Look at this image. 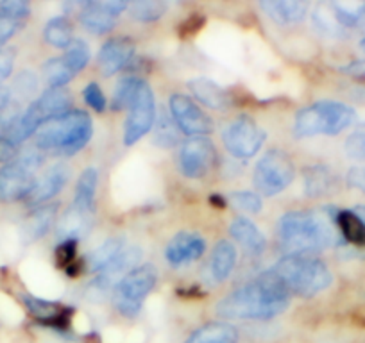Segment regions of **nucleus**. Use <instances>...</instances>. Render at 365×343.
Here are the masks:
<instances>
[{"label":"nucleus","instance_id":"1","mask_svg":"<svg viewBox=\"0 0 365 343\" xmlns=\"http://www.w3.org/2000/svg\"><path fill=\"white\" fill-rule=\"evenodd\" d=\"M290 292L272 268L231 292L217 304V313L233 320H269L289 307Z\"/></svg>","mask_w":365,"mask_h":343},{"label":"nucleus","instance_id":"2","mask_svg":"<svg viewBox=\"0 0 365 343\" xmlns=\"http://www.w3.org/2000/svg\"><path fill=\"white\" fill-rule=\"evenodd\" d=\"M335 215L290 211L279 218L278 240L285 255H315L339 241Z\"/></svg>","mask_w":365,"mask_h":343},{"label":"nucleus","instance_id":"3","mask_svg":"<svg viewBox=\"0 0 365 343\" xmlns=\"http://www.w3.org/2000/svg\"><path fill=\"white\" fill-rule=\"evenodd\" d=\"M93 134V122L90 115L79 110H70L61 117L48 120L38 129L36 149L41 152H54L73 156L79 152Z\"/></svg>","mask_w":365,"mask_h":343},{"label":"nucleus","instance_id":"4","mask_svg":"<svg viewBox=\"0 0 365 343\" xmlns=\"http://www.w3.org/2000/svg\"><path fill=\"white\" fill-rule=\"evenodd\" d=\"M290 292V295L312 299L329 288L333 275L324 261L314 255H283L272 267Z\"/></svg>","mask_w":365,"mask_h":343},{"label":"nucleus","instance_id":"5","mask_svg":"<svg viewBox=\"0 0 365 343\" xmlns=\"http://www.w3.org/2000/svg\"><path fill=\"white\" fill-rule=\"evenodd\" d=\"M356 120V111L336 100H319L304 107L294 118V134L297 138L310 136H335L346 131Z\"/></svg>","mask_w":365,"mask_h":343},{"label":"nucleus","instance_id":"6","mask_svg":"<svg viewBox=\"0 0 365 343\" xmlns=\"http://www.w3.org/2000/svg\"><path fill=\"white\" fill-rule=\"evenodd\" d=\"M43 164V152L40 149L20 150L16 159L0 168V201H26L38 181L40 167Z\"/></svg>","mask_w":365,"mask_h":343},{"label":"nucleus","instance_id":"7","mask_svg":"<svg viewBox=\"0 0 365 343\" xmlns=\"http://www.w3.org/2000/svg\"><path fill=\"white\" fill-rule=\"evenodd\" d=\"M158 283V272L153 265H140L129 272L113 290V300L117 310L124 317H135L140 313L143 302Z\"/></svg>","mask_w":365,"mask_h":343},{"label":"nucleus","instance_id":"8","mask_svg":"<svg viewBox=\"0 0 365 343\" xmlns=\"http://www.w3.org/2000/svg\"><path fill=\"white\" fill-rule=\"evenodd\" d=\"M294 179H296V167L289 154L279 149L269 150L258 161L252 176L256 190L267 197L282 194L292 184Z\"/></svg>","mask_w":365,"mask_h":343},{"label":"nucleus","instance_id":"9","mask_svg":"<svg viewBox=\"0 0 365 343\" xmlns=\"http://www.w3.org/2000/svg\"><path fill=\"white\" fill-rule=\"evenodd\" d=\"M267 132L247 115H240L224 127L222 142L227 152L238 159H249L259 152Z\"/></svg>","mask_w":365,"mask_h":343},{"label":"nucleus","instance_id":"10","mask_svg":"<svg viewBox=\"0 0 365 343\" xmlns=\"http://www.w3.org/2000/svg\"><path fill=\"white\" fill-rule=\"evenodd\" d=\"M154 122H156V99L149 84L142 80L138 93L129 106L128 120L124 125L125 145H135L147 132L153 131Z\"/></svg>","mask_w":365,"mask_h":343},{"label":"nucleus","instance_id":"11","mask_svg":"<svg viewBox=\"0 0 365 343\" xmlns=\"http://www.w3.org/2000/svg\"><path fill=\"white\" fill-rule=\"evenodd\" d=\"M170 107V117L175 122L179 131L182 134L197 138V136H206L213 131V122L190 97L175 93L168 100Z\"/></svg>","mask_w":365,"mask_h":343},{"label":"nucleus","instance_id":"12","mask_svg":"<svg viewBox=\"0 0 365 343\" xmlns=\"http://www.w3.org/2000/svg\"><path fill=\"white\" fill-rule=\"evenodd\" d=\"M215 161V147L206 136L190 138L179 150V170L188 179H202L208 176Z\"/></svg>","mask_w":365,"mask_h":343},{"label":"nucleus","instance_id":"13","mask_svg":"<svg viewBox=\"0 0 365 343\" xmlns=\"http://www.w3.org/2000/svg\"><path fill=\"white\" fill-rule=\"evenodd\" d=\"M129 6L122 0H106V2H79V20L91 34H106L117 23L118 16Z\"/></svg>","mask_w":365,"mask_h":343},{"label":"nucleus","instance_id":"14","mask_svg":"<svg viewBox=\"0 0 365 343\" xmlns=\"http://www.w3.org/2000/svg\"><path fill=\"white\" fill-rule=\"evenodd\" d=\"M140 260H142V248L129 247L124 248L120 254L108 265L106 268L97 274L96 281L91 283V288L96 292H106V290H115V286L125 278L131 270L140 267Z\"/></svg>","mask_w":365,"mask_h":343},{"label":"nucleus","instance_id":"15","mask_svg":"<svg viewBox=\"0 0 365 343\" xmlns=\"http://www.w3.org/2000/svg\"><path fill=\"white\" fill-rule=\"evenodd\" d=\"M206 250V241L201 234L192 231H181L168 241L165 248V260L172 267H182L199 260Z\"/></svg>","mask_w":365,"mask_h":343},{"label":"nucleus","instance_id":"16","mask_svg":"<svg viewBox=\"0 0 365 343\" xmlns=\"http://www.w3.org/2000/svg\"><path fill=\"white\" fill-rule=\"evenodd\" d=\"M133 56H135V43H133L129 38L118 36L111 38L106 43L103 45V48L99 51L97 56V66H99L101 73L104 77H110L113 73L120 72L124 66H128V63L131 61Z\"/></svg>","mask_w":365,"mask_h":343},{"label":"nucleus","instance_id":"17","mask_svg":"<svg viewBox=\"0 0 365 343\" xmlns=\"http://www.w3.org/2000/svg\"><path fill=\"white\" fill-rule=\"evenodd\" d=\"M68 179L70 168L65 163L52 164L51 168H47L41 174V177H38L36 184H34L33 191L26 199V202L29 206H40L43 202L51 201V199H54L66 186Z\"/></svg>","mask_w":365,"mask_h":343},{"label":"nucleus","instance_id":"18","mask_svg":"<svg viewBox=\"0 0 365 343\" xmlns=\"http://www.w3.org/2000/svg\"><path fill=\"white\" fill-rule=\"evenodd\" d=\"M303 184L308 197H328L339 190V176L326 164H314L304 168Z\"/></svg>","mask_w":365,"mask_h":343},{"label":"nucleus","instance_id":"19","mask_svg":"<svg viewBox=\"0 0 365 343\" xmlns=\"http://www.w3.org/2000/svg\"><path fill=\"white\" fill-rule=\"evenodd\" d=\"M259 8L279 26H292V23L301 22L307 19L310 11V4L303 0H269V2H262Z\"/></svg>","mask_w":365,"mask_h":343},{"label":"nucleus","instance_id":"20","mask_svg":"<svg viewBox=\"0 0 365 343\" xmlns=\"http://www.w3.org/2000/svg\"><path fill=\"white\" fill-rule=\"evenodd\" d=\"M91 226H93V211H84V209L76 208L72 204V208L61 216L58 227H56V233H58L59 240H79L81 236H86L90 233Z\"/></svg>","mask_w":365,"mask_h":343},{"label":"nucleus","instance_id":"21","mask_svg":"<svg viewBox=\"0 0 365 343\" xmlns=\"http://www.w3.org/2000/svg\"><path fill=\"white\" fill-rule=\"evenodd\" d=\"M188 88L194 93L195 99L212 110H224L230 106V95L226 90L208 77H197L188 83Z\"/></svg>","mask_w":365,"mask_h":343},{"label":"nucleus","instance_id":"22","mask_svg":"<svg viewBox=\"0 0 365 343\" xmlns=\"http://www.w3.org/2000/svg\"><path fill=\"white\" fill-rule=\"evenodd\" d=\"M235 265H237V248L231 241H219L213 247L212 260H210V278L215 283H222L230 278L233 272Z\"/></svg>","mask_w":365,"mask_h":343},{"label":"nucleus","instance_id":"23","mask_svg":"<svg viewBox=\"0 0 365 343\" xmlns=\"http://www.w3.org/2000/svg\"><path fill=\"white\" fill-rule=\"evenodd\" d=\"M230 233L235 238V241H238L245 250L252 252V254H262L265 250V236H263L262 231L251 220L244 218V216H238V218H235L231 222Z\"/></svg>","mask_w":365,"mask_h":343},{"label":"nucleus","instance_id":"24","mask_svg":"<svg viewBox=\"0 0 365 343\" xmlns=\"http://www.w3.org/2000/svg\"><path fill=\"white\" fill-rule=\"evenodd\" d=\"M58 206H38L22 223V236L26 241H36L43 238L54 223Z\"/></svg>","mask_w":365,"mask_h":343},{"label":"nucleus","instance_id":"25","mask_svg":"<svg viewBox=\"0 0 365 343\" xmlns=\"http://www.w3.org/2000/svg\"><path fill=\"white\" fill-rule=\"evenodd\" d=\"M124 236H113L110 240L104 241L101 247H97L96 250H91L90 254L84 258L83 267H86L90 272H97L99 274L103 268H106L111 261L124 250Z\"/></svg>","mask_w":365,"mask_h":343},{"label":"nucleus","instance_id":"26","mask_svg":"<svg viewBox=\"0 0 365 343\" xmlns=\"http://www.w3.org/2000/svg\"><path fill=\"white\" fill-rule=\"evenodd\" d=\"M335 226L340 236L349 243L364 247L365 245V222L356 215V211L342 209L335 213Z\"/></svg>","mask_w":365,"mask_h":343},{"label":"nucleus","instance_id":"27","mask_svg":"<svg viewBox=\"0 0 365 343\" xmlns=\"http://www.w3.org/2000/svg\"><path fill=\"white\" fill-rule=\"evenodd\" d=\"M238 332L226 322H212L199 327L185 343H237Z\"/></svg>","mask_w":365,"mask_h":343},{"label":"nucleus","instance_id":"28","mask_svg":"<svg viewBox=\"0 0 365 343\" xmlns=\"http://www.w3.org/2000/svg\"><path fill=\"white\" fill-rule=\"evenodd\" d=\"M97 184H99V172L96 168H86L79 176V179H77L73 206L84 209V211H93Z\"/></svg>","mask_w":365,"mask_h":343},{"label":"nucleus","instance_id":"29","mask_svg":"<svg viewBox=\"0 0 365 343\" xmlns=\"http://www.w3.org/2000/svg\"><path fill=\"white\" fill-rule=\"evenodd\" d=\"M45 41L56 48H68L73 41V26L66 16H54L45 26Z\"/></svg>","mask_w":365,"mask_h":343},{"label":"nucleus","instance_id":"30","mask_svg":"<svg viewBox=\"0 0 365 343\" xmlns=\"http://www.w3.org/2000/svg\"><path fill=\"white\" fill-rule=\"evenodd\" d=\"M312 23L317 29V33H321L326 38H344L346 36V31L336 23L335 16H333L329 4H317L312 11Z\"/></svg>","mask_w":365,"mask_h":343},{"label":"nucleus","instance_id":"31","mask_svg":"<svg viewBox=\"0 0 365 343\" xmlns=\"http://www.w3.org/2000/svg\"><path fill=\"white\" fill-rule=\"evenodd\" d=\"M140 84H142V79L135 75H124L117 83V88H115L113 99H111V110L120 111L125 110L133 104L136 93L140 90Z\"/></svg>","mask_w":365,"mask_h":343},{"label":"nucleus","instance_id":"32","mask_svg":"<svg viewBox=\"0 0 365 343\" xmlns=\"http://www.w3.org/2000/svg\"><path fill=\"white\" fill-rule=\"evenodd\" d=\"M76 73L70 70L63 58H52L43 65V77L47 80L48 88H65L66 84L73 79Z\"/></svg>","mask_w":365,"mask_h":343},{"label":"nucleus","instance_id":"33","mask_svg":"<svg viewBox=\"0 0 365 343\" xmlns=\"http://www.w3.org/2000/svg\"><path fill=\"white\" fill-rule=\"evenodd\" d=\"M179 132L181 131L178 129L175 122L172 120V117H168L167 113H161L160 117H156V122H154L153 142L158 147L168 149V147H174L179 142Z\"/></svg>","mask_w":365,"mask_h":343},{"label":"nucleus","instance_id":"34","mask_svg":"<svg viewBox=\"0 0 365 343\" xmlns=\"http://www.w3.org/2000/svg\"><path fill=\"white\" fill-rule=\"evenodd\" d=\"M167 8V2H161V0H140V2H133L128 9L133 19L138 22H154L165 15Z\"/></svg>","mask_w":365,"mask_h":343},{"label":"nucleus","instance_id":"35","mask_svg":"<svg viewBox=\"0 0 365 343\" xmlns=\"http://www.w3.org/2000/svg\"><path fill=\"white\" fill-rule=\"evenodd\" d=\"M56 261L61 268H65L66 274L76 275L77 272L83 268V263L77 261V241L76 240H65L59 241L56 247Z\"/></svg>","mask_w":365,"mask_h":343},{"label":"nucleus","instance_id":"36","mask_svg":"<svg viewBox=\"0 0 365 343\" xmlns=\"http://www.w3.org/2000/svg\"><path fill=\"white\" fill-rule=\"evenodd\" d=\"M90 58V47H88L86 41L83 40H73L72 45L66 48V54L63 56V59H65L66 65L70 66V70H72L73 73L81 72V70L88 65Z\"/></svg>","mask_w":365,"mask_h":343},{"label":"nucleus","instance_id":"37","mask_svg":"<svg viewBox=\"0 0 365 343\" xmlns=\"http://www.w3.org/2000/svg\"><path fill=\"white\" fill-rule=\"evenodd\" d=\"M344 150L351 159L365 161V124H361L360 127H356L347 136Z\"/></svg>","mask_w":365,"mask_h":343},{"label":"nucleus","instance_id":"38","mask_svg":"<svg viewBox=\"0 0 365 343\" xmlns=\"http://www.w3.org/2000/svg\"><path fill=\"white\" fill-rule=\"evenodd\" d=\"M230 202L237 209L245 213H256L262 211V199H259L258 194H252V191H235V194L230 195Z\"/></svg>","mask_w":365,"mask_h":343},{"label":"nucleus","instance_id":"39","mask_svg":"<svg viewBox=\"0 0 365 343\" xmlns=\"http://www.w3.org/2000/svg\"><path fill=\"white\" fill-rule=\"evenodd\" d=\"M36 86H38L36 75H34L33 72H29V70H26V72H22L15 79V84H13L11 92H13V95H15V93L19 95V100L29 99V97L36 92Z\"/></svg>","mask_w":365,"mask_h":343},{"label":"nucleus","instance_id":"40","mask_svg":"<svg viewBox=\"0 0 365 343\" xmlns=\"http://www.w3.org/2000/svg\"><path fill=\"white\" fill-rule=\"evenodd\" d=\"M83 97L84 100H86L88 106H90L93 111H97V113H103V111L106 110L108 100H106V95L103 93V90H101L99 84L96 83L88 84L83 92Z\"/></svg>","mask_w":365,"mask_h":343},{"label":"nucleus","instance_id":"41","mask_svg":"<svg viewBox=\"0 0 365 343\" xmlns=\"http://www.w3.org/2000/svg\"><path fill=\"white\" fill-rule=\"evenodd\" d=\"M0 13L9 16V19H15L19 22H22L24 19L29 16L31 8L24 0H6V2H0Z\"/></svg>","mask_w":365,"mask_h":343},{"label":"nucleus","instance_id":"42","mask_svg":"<svg viewBox=\"0 0 365 343\" xmlns=\"http://www.w3.org/2000/svg\"><path fill=\"white\" fill-rule=\"evenodd\" d=\"M20 27H22V22H19L15 19H9V16L0 13V48L4 47V43H8L19 33Z\"/></svg>","mask_w":365,"mask_h":343},{"label":"nucleus","instance_id":"43","mask_svg":"<svg viewBox=\"0 0 365 343\" xmlns=\"http://www.w3.org/2000/svg\"><path fill=\"white\" fill-rule=\"evenodd\" d=\"M13 66H15V51L2 47L0 48V84L11 75Z\"/></svg>","mask_w":365,"mask_h":343},{"label":"nucleus","instance_id":"44","mask_svg":"<svg viewBox=\"0 0 365 343\" xmlns=\"http://www.w3.org/2000/svg\"><path fill=\"white\" fill-rule=\"evenodd\" d=\"M20 154V147L15 145L13 142H9L8 138L0 136V163H11L13 159H16V156Z\"/></svg>","mask_w":365,"mask_h":343},{"label":"nucleus","instance_id":"45","mask_svg":"<svg viewBox=\"0 0 365 343\" xmlns=\"http://www.w3.org/2000/svg\"><path fill=\"white\" fill-rule=\"evenodd\" d=\"M346 183L349 188L365 194V167H354L347 172Z\"/></svg>","mask_w":365,"mask_h":343},{"label":"nucleus","instance_id":"46","mask_svg":"<svg viewBox=\"0 0 365 343\" xmlns=\"http://www.w3.org/2000/svg\"><path fill=\"white\" fill-rule=\"evenodd\" d=\"M344 73H347V75H353V77H358V79H365V59H360V61H354V63H349L347 66H342Z\"/></svg>","mask_w":365,"mask_h":343},{"label":"nucleus","instance_id":"47","mask_svg":"<svg viewBox=\"0 0 365 343\" xmlns=\"http://www.w3.org/2000/svg\"><path fill=\"white\" fill-rule=\"evenodd\" d=\"M11 100H13L11 88H9V86H4V84H0V111L4 110Z\"/></svg>","mask_w":365,"mask_h":343},{"label":"nucleus","instance_id":"48","mask_svg":"<svg viewBox=\"0 0 365 343\" xmlns=\"http://www.w3.org/2000/svg\"><path fill=\"white\" fill-rule=\"evenodd\" d=\"M354 211H356V215L365 222V206H360V208H356Z\"/></svg>","mask_w":365,"mask_h":343},{"label":"nucleus","instance_id":"49","mask_svg":"<svg viewBox=\"0 0 365 343\" xmlns=\"http://www.w3.org/2000/svg\"><path fill=\"white\" fill-rule=\"evenodd\" d=\"M360 48L364 51V54H365V34H364V38H361V41H360Z\"/></svg>","mask_w":365,"mask_h":343}]
</instances>
